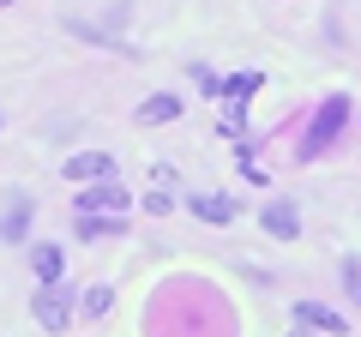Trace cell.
<instances>
[{
    "instance_id": "cell-16",
    "label": "cell",
    "mask_w": 361,
    "mask_h": 337,
    "mask_svg": "<svg viewBox=\"0 0 361 337\" xmlns=\"http://www.w3.org/2000/svg\"><path fill=\"white\" fill-rule=\"evenodd\" d=\"M289 337H319V331H307V325H295V331H289Z\"/></svg>"
},
{
    "instance_id": "cell-5",
    "label": "cell",
    "mask_w": 361,
    "mask_h": 337,
    "mask_svg": "<svg viewBox=\"0 0 361 337\" xmlns=\"http://www.w3.org/2000/svg\"><path fill=\"white\" fill-rule=\"evenodd\" d=\"M61 175L66 181H109V175H115V157L109 151H73L61 163Z\"/></svg>"
},
{
    "instance_id": "cell-1",
    "label": "cell",
    "mask_w": 361,
    "mask_h": 337,
    "mask_svg": "<svg viewBox=\"0 0 361 337\" xmlns=\"http://www.w3.org/2000/svg\"><path fill=\"white\" fill-rule=\"evenodd\" d=\"M343 121H349V97H325V109L313 115V127H307V145H301V163H313V157L325 151V145L343 133Z\"/></svg>"
},
{
    "instance_id": "cell-8",
    "label": "cell",
    "mask_w": 361,
    "mask_h": 337,
    "mask_svg": "<svg viewBox=\"0 0 361 337\" xmlns=\"http://www.w3.org/2000/svg\"><path fill=\"white\" fill-rule=\"evenodd\" d=\"M259 223H265V235H277V241H295V235H301V217H295V205H289V199L265 205V211H259Z\"/></svg>"
},
{
    "instance_id": "cell-7",
    "label": "cell",
    "mask_w": 361,
    "mask_h": 337,
    "mask_svg": "<svg viewBox=\"0 0 361 337\" xmlns=\"http://www.w3.org/2000/svg\"><path fill=\"white\" fill-rule=\"evenodd\" d=\"M187 205H193L199 223H235L241 217V199L235 193H187Z\"/></svg>"
},
{
    "instance_id": "cell-6",
    "label": "cell",
    "mask_w": 361,
    "mask_h": 337,
    "mask_svg": "<svg viewBox=\"0 0 361 337\" xmlns=\"http://www.w3.org/2000/svg\"><path fill=\"white\" fill-rule=\"evenodd\" d=\"M180 109H187V97L157 91V97H145V103L133 109V121H139V127H169V121H180Z\"/></svg>"
},
{
    "instance_id": "cell-10",
    "label": "cell",
    "mask_w": 361,
    "mask_h": 337,
    "mask_svg": "<svg viewBox=\"0 0 361 337\" xmlns=\"http://www.w3.org/2000/svg\"><path fill=\"white\" fill-rule=\"evenodd\" d=\"M78 235L85 241H121L127 235V217H78Z\"/></svg>"
},
{
    "instance_id": "cell-9",
    "label": "cell",
    "mask_w": 361,
    "mask_h": 337,
    "mask_svg": "<svg viewBox=\"0 0 361 337\" xmlns=\"http://www.w3.org/2000/svg\"><path fill=\"white\" fill-rule=\"evenodd\" d=\"M25 229H30V193H13L6 217H0V241H25Z\"/></svg>"
},
{
    "instance_id": "cell-17",
    "label": "cell",
    "mask_w": 361,
    "mask_h": 337,
    "mask_svg": "<svg viewBox=\"0 0 361 337\" xmlns=\"http://www.w3.org/2000/svg\"><path fill=\"white\" fill-rule=\"evenodd\" d=\"M0 6H13V0H0Z\"/></svg>"
},
{
    "instance_id": "cell-13",
    "label": "cell",
    "mask_w": 361,
    "mask_h": 337,
    "mask_svg": "<svg viewBox=\"0 0 361 337\" xmlns=\"http://www.w3.org/2000/svg\"><path fill=\"white\" fill-rule=\"evenodd\" d=\"M109 307H115V289H109V283H90L85 289V313L97 319V313H109Z\"/></svg>"
},
{
    "instance_id": "cell-2",
    "label": "cell",
    "mask_w": 361,
    "mask_h": 337,
    "mask_svg": "<svg viewBox=\"0 0 361 337\" xmlns=\"http://www.w3.org/2000/svg\"><path fill=\"white\" fill-rule=\"evenodd\" d=\"M127 211H133V193L115 181H97L90 193L73 199V217H127Z\"/></svg>"
},
{
    "instance_id": "cell-3",
    "label": "cell",
    "mask_w": 361,
    "mask_h": 337,
    "mask_svg": "<svg viewBox=\"0 0 361 337\" xmlns=\"http://www.w3.org/2000/svg\"><path fill=\"white\" fill-rule=\"evenodd\" d=\"M30 313H37V325H42V331H54V337H61L66 331V325H73V289H61V283H42L37 289V301H30Z\"/></svg>"
},
{
    "instance_id": "cell-12",
    "label": "cell",
    "mask_w": 361,
    "mask_h": 337,
    "mask_svg": "<svg viewBox=\"0 0 361 337\" xmlns=\"http://www.w3.org/2000/svg\"><path fill=\"white\" fill-rule=\"evenodd\" d=\"M259 85H265V73H235V78H229V85H223V97H229V103H235V109H241V103H247V97H253V91H259Z\"/></svg>"
},
{
    "instance_id": "cell-15",
    "label": "cell",
    "mask_w": 361,
    "mask_h": 337,
    "mask_svg": "<svg viewBox=\"0 0 361 337\" xmlns=\"http://www.w3.org/2000/svg\"><path fill=\"white\" fill-rule=\"evenodd\" d=\"M343 283H349V301H355V307H361V265H355V259L343 265Z\"/></svg>"
},
{
    "instance_id": "cell-11",
    "label": "cell",
    "mask_w": 361,
    "mask_h": 337,
    "mask_svg": "<svg viewBox=\"0 0 361 337\" xmlns=\"http://www.w3.org/2000/svg\"><path fill=\"white\" fill-rule=\"evenodd\" d=\"M37 283H61V247L37 241Z\"/></svg>"
},
{
    "instance_id": "cell-4",
    "label": "cell",
    "mask_w": 361,
    "mask_h": 337,
    "mask_svg": "<svg viewBox=\"0 0 361 337\" xmlns=\"http://www.w3.org/2000/svg\"><path fill=\"white\" fill-rule=\"evenodd\" d=\"M295 325H307V331H325V337H343L349 319L331 307V301H295Z\"/></svg>"
},
{
    "instance_id": "cell-14",
    "label": "cell",
    "mask_w": 361,
    "mask_h": 337,
    "mask_svg": "<svg viewBox=\"0 0 361 337\" xmlns=\"http://www.w3.org/2000/svg\"><path fill=\"white\" fill-rule=\"evenodd\" d=\"M145 211H151V217H169V211H175V193H145Z\"/></svg>"
}]
</instances>
